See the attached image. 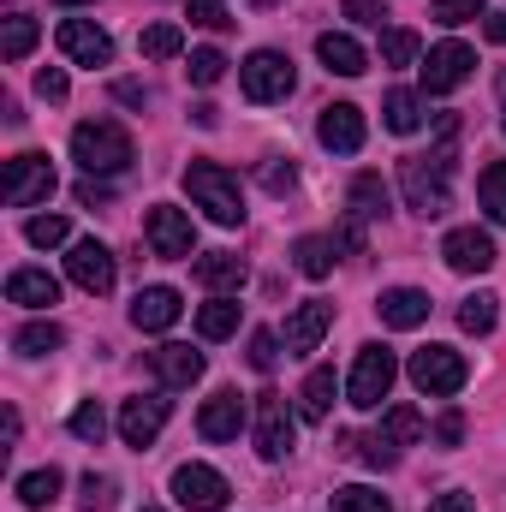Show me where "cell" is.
Returning <instances> with one entry per match:
<instances>
[{
    "label": "cell",
    "mask_w": 506,
    "mask_h": 512,
    "mask_svg": "<svg viewBox=\"0 0 506 512\" xmlns=\"http://www.w3.org/2000/svg\"><path fill=\"white\" fill-rule=\"evenodd\" d=\"M60 483H66V477H60L54 465H48V471H30V477H18V501H24L30 512L54 507V501H60Z\"/></svg>",
    "instance_id": "30"
},
{
    "label": "cell",
    "mask_w": 506,
    "mask_h": 512,
    "mask_svg": "<svg viewBox=\"0 0 506 512\" xmlns=\"http://www.w3.org/2000/svg\"><path fill=\"white\" fill-rule=\"evenodd\" d=\"M197 334H203V340L239 334V298H209V304L197 310Z\"/></svg>",
    "instance_id": "26"
},
{
    "label": "cell",
    "mask_w": 506,
    "mask_h": 512,
    "mask_svg": "<svg viewBox=\"0 0 506 512\" xmlns=\"http://www.w3.org/2000/svg\"><path fill=\"white\" fill-rule=\"evenodd\" d=\"M340 12H346L352 24H381V18H387V0H340Z\"/></svg>",
    "instance_id": "47"
},
{
    "label": "cell",
    "mask_w": 506,
    "mask_h": 512,
    "mask_svg": "<svg viewBox=\"0 0 506 512\" xmlns=\"http://www.w3.org/2000/svg\"><path fill=\"white\" fill-rule=\"evenodd\" d=\"M328 411H334V370H310L304 393H298V417L304 423H328Z\"/></svg>",
    "instance_id": "25"
},
{
    "label": "cell",
    "mask_w": 506,
    "mask_h": 512,
    "mask_svg": "<svg viewBox=\"0 0 506 512\" xmlns=\"http://www.w3.org/2000/svg\"><path fill=\"white\" fill-rule=\"evenodd\" d=\"M54 161L42 155V149H24V155H12L6 161V203L12 209H30V203H48L54 197Z\"/></svg>",
    "instance_id": "5"
},
{
    "label": "cell",
    "mask_w": 506,
    "mask_h": 512,
    "mask_svg": "<svg viewBox=\"0 0 506 512\" xmlns=\"http://www.w3.org/2000/svg\"><path fill=\"white\" fill-rule=\"evenodd\" d=\"M387 447H411V441H423V417L411 411V405H393L387 417H381V429H376Z\"/></svg>",
    "instance_id": "34"
},
{
    "label": "cell",
    "mask_w": 506,
    "mask_h": 512,
    "mask_svg": "<svg viewBox=\"0 0 506 512\" xmlns=\"http://www.w3.org/2000/svg\"><path fill=\"white\" fill-rule=\"evenodd\" d=\"M137 48H143V60H173V54L185 48V30H179V24H149V30L137 36Z\"/></svg>",
    "instance_id": "36"
},
{
    "label": "cell",
    "mask_w": 506,
    "mask_h": 512,
    "mask_svg": "<svg viewBox=\"0 0 506 512\" xmlns=\"http://www.w3.org/2000/svg\"><path fill=\"white\" fill-rule=\"evenodd\" d=\"M381 322L387 328H423L429 322V292H417V286H393V292H381L376 298Z\"/></svg>",
    "instance_id": "21"
},
{
    "label": "cell",
    "mask_w": 506,
    "mask_h": 512,
    "mask_svg": "<svg viewBox=\"0 0 506 512\" xmlns=\"http://www.w3.org/2000/svg\"><path fill=\"white\" fill-rule=\"evenodd\" d=\"M262 185L280 197V191H292V185H298V167H292V161H268V167H262Z\"/></svg>",
    "instance_id": "48"
},
{
    "label": "cell",
    "mask_w": 506,
    "mask_h": 512,
    "mask_svg": "<svg viewBox=\"0 0 506 512\" xmlns=\"http://www.w3.org/2000/svg\"><path fill=\"white\" fill-rule=\"evenodd\" d=\"M72 155H78V167L96 179V173H126L131 161H137V149H131V131L120 120H84V126L72 131Z\"/></svg>",
    "instance_id": "2"
},
{
    "label": "cell",
    "mask_w": 506,
    "mask_h": 512,
    "mask_svg": "<svg viewBox=\"0 0 506 512\" xmlns=\"http://www.w3.org/2000/svg\"><path fill=\"white\" fill-rule=\"evenodd\" d=\"M239 84H245L251 102H286L298 78H292V60H286L280 48H256L251 60L239 66Z\"/></svg>",
    "instance_id": "6"
},
{
    "label": "cell",
    "mask_w": 506,
    "mask_h": 512,
    "mask_svg": "<svg viewBox=\"0 0 506 512\" xmlns=\"http://www.w3.org/2000/svg\"><path fill=\"white\" fill-rule=\"evenodd\" d=\"M292 262L304 280H328L334 274V239H298L292 245Z\"/></svg>",
    "instance_id": "29"
},
{
    "label": "cell",
    "mask_w": 506,
    "mask_h": 512,
    "mask_svg": "<svg viewBox=\"0 0 506 512\" xmlns=\"http://www.w3.org/2000/svg\"><path fill=\"white\" fill-rule=\"evenodd\" d=\"M72 435H78V441H102V435H108V411H102L96 399L78 405V411H72Z\"/></svg>",
    "instance_id": "41"
},
{
    "label": "cell",
    "mask_w": 506,
    "mask_h": 512,
    "mask_svg": "<svg viewBox=\"0 0 506 512\" xmlns=\"http://www.w3.org/2000/svg\"><path fill=\"white\" fill-rule=\"evenodd\" d=\"M417 60V36L411 30H387L381 36V66H411Z\"/></svg>",
    "instance_id": "40"
},
{
    "label": "cell",
    "mask_w": 506,
    "mask_h": 512,
    "mask_svg": "<svg viewBox=\"0 0 506 512\" xmlns=\"http://www.w3.org/2000/svg\"><path fill=\"white\" fill-rule=\"evenodd\" d=\"M477 12H483V0H435V6H429L435 24H471Z\"/></svg>",
    "instance_id": "42"
},
{
    "label": "cell",
    "mask_w": 506,
    "mask_h": 512,
    "mask_svg": "<svg viewBox=\"0 0 506 512\" xmlns=\"http://www.w3.org/2000/svg\"><path fill=\"white\" fill-rule=\"evenodd\" d=\"M411 382L423 393H435V399H447V393H459L471 382V364L453 346H423V352H411Z\"/></svg>",
    "instance_id": "7"
},
{
    "label": "cell",
    "mask_w": 506,
    "mask_h": 512,
    "mask_svg": "<svg viewBox=\"0 0 506 512\" xmlns=\"http://www.w3.org/2000/svg\"><path fill=\"white\" fill-rule=\"evenodd\" d=\"M185 191L197 209H209L215 227H239L245 221V197H239V179L221 167V161H191L185 167Z\"/></svg>",
    "instance_id": "3"
},
{
    "label": "cell",
    "mask_w": 506,
    "mask_h": 512,
    "mask_svg": "<svg viewBox=\"0 0 506 512\" xmlns=\"http://www.w3.org/2000/svg\"><path fill=\"white\" fill-rule=\"evenodd\" d=\"M334 328V304H322V298H304L292 316H286V352L292 358H310L316 346H322V334Z\"/></svg>",
    "instance_id": "15"
},
{
    "label": "cell",
    "mask_w": 506,
    "mask_h": 512,
    "mask_svg": "<svg viewBox=\"0 0 506 512\" xmlns=\"http://www.w3.org/2000/svg\"><path fill=\"white\" fill-rule=\"evenodd\" d=\"M316 60L334 72V78H358V72H370V54L352 42V36H340V30H328V36H316Z\"/></svg>",
    "instance_id": "23"
},
{
    "label": "cell",
    "mask_w": 506,
    "mask_h": 512,
    "mask_svg": "<svg viewBox=\"0 0 506 512\" xmlns=\"http://www.w3.org/2000/svg\"><path fill=\"white\" fill-rule=\"evenodd\" d=\"M334 512H393V501L387 495H376V489H364V483H352V489H334V501H328Z\"/></svg>",
    "instance_id": "38"
},
{
    "label": "cell",
    "mask_w": 506,
    "mask_h": 512,
    "mask_svg": "<svg viewBox=\"0 0 506 512\" xmlns=\"http://www.w3.org/2000/svg\"><path fill=\"white\" fill-rule=\"evenodd\" d=\"M256 6H280V0H256Z\"/></svg>",
    "instance_id": "56"
},
{
    "label": "cell",
    "mask_w": 506,
    "mask_h": 512,
    "mask_svg": "<svg viewBox=\"0 0 506 512\" xmlns=\"http://www.w3.org/2000/svg\"><path fill=\"white\" fill-rule=\"evenodd\" d=\"M149 370H155L167 387H191L197 376H203V352H191V346H173V340H167V346H155V352H149Z\"/></svg>",
    "instance_id": "22"
},
{
    "label": "cell",
    "mask_w": 506,
    "mask_h": 512,
    "mask_svg": "<svg viewBox=\"0 0 506 512\" xmlns=\"http://www.w3.org/2000/svg\"><path fill=\"white\" fill-rule=\"evenodd\" d=\"M78 203H84V209H102V203H114V191H108L102 179H78Z\"/></svg>",
    "instance_id": "49"
},
{
    "label": "cell",
    "mask_w": 506,
    "mask_h": 512,
    "mask_svg": "<svg viewBox=\"0 0 506 512\" xmlns=\"http://www.w3.org/2000/svg\"><path fill=\"white\" fill-rule=\"evenodd\" d=\"M54 42H60L66 60H78V66H90V72L114 60V36H108L102 24H90V18H66V24L54 30Z\"/></svg>",
    "instance_id": "11"
},
{
    "label": "cell",
    "mask_w": 506,
    "mask_h": 512,
    "mask_svg": "<svg viewBox=\"0 0 506 512\" xmlns=\"http://www.w3.org/2000/svg\"><path fill=\"white\" fill-rule=\"evenodd\" d=\"M381 120H387V131L411 137V131L423 126V102H417L411 90H387V102H381Z\"/></svg>",
    "instance_id": "27"
},
{
    "label": "cell",
    "mask_w": 506,
    "mask_h": 512,
    "mask_svg": "<svg viewBox=\"0 0 506 512\" xmlns=\"http://www.w3.org/2000/svg\"><path fill=\"white\" fill-rule=\"evenodd\" d=\"M441 256H447V268H453V274H489L501 251H495V239H489V233H477V227H459V233H447Z\"/></svg>",
    "instance_id": "17"
},
{
    "label": "cell",
    "mask_w": 506,
    "mask_h": 512,
    "mask_svg": "<svg viewBox=\"0 0 506 512\" xmlns=\"http://www.w3.org/2000/svg\"><path fill=\"white\" fill-rule=\"evenodd\" d=\"M66 90H72V84H66L60 66H42V72H36V96H42V102H66Z\"/></svg>",
    "instance_id": "45"
},
{
    "label": "cell",
    "mask_w": 506,
    "mask_h": 512,
    "mask_svg": "<svg viewBox=\"0 0 506 512\" xmlns=\"http://www.w3.org/2000/svg\"><path fill=\"white\" fill-rule=\"evenodd\" d=\"M24 239H30L36 251H54V245L72 239V221H66V215H36V221L24 227Z\"/></svg>",
    "instance_id": "37"
},
{
    "label": "cell",
    "mask_w": 506,
    "mask_h": 512,
    "mask_svg": "<svg viewBox=\"0 0 506 512\" xmlns=\"http://www.w3.org/2000/svg\"><path fill=\"white\" fill-rule=\"evenodd\" d=\"M471 66H477V54H471L465 42H441V48H429V60H423V90H429V96H447V90H459V84L471 78Z\"/></svg>",
    "instance_id": "13"
},
{
    "label": "cell",
    "mask_w": 506,
    "mask_h": 512,
    "mask_svg": "<svg viewBox=\"0 0 506 512\" xmlns=\"http://www.w3.org/2000/svg\"><path fill=\"white\" fill-rule=\"evenodd\" d=\"M36 36H42V24H36L30 12H12V18H6V36H0V54H6V60H24V54L36 48Z\"/></svg>",
    "instance_id": "35"
},
{
    "label": "cell",
    "mask_w": 506,
    "mask_h": 512,
    "mask_svg": "<svg viewBox=\"0 0 506 512\" xmlns=\"http://www.w3.org/2000/svg\"><path fill=\"white\" fill-rule=\"evenodd\" d=\"M399 376V364H393V352L387 346H358V364H352V382H346V399L358 405V411H376L381 399H387V387Z\"/></svg>",
    "instance_id": "4"
},
{
    "label": "cell",
    "mask_w": 506,
    "mask_h": 512,
    "mask_svg": "<svg viewBox=\"0 0 506 512\" xmlns=\"http://www.w3.org/2000/svg\"><path fill=\"white\" fill-rule=\"evenodd\" d=\"M179 310H185V304H179L173 286H143V292L131 298V322H137L143 334H167V328L179 322Z\"/></svg>",
    "instance_id": "18"
},
{
    "label": "cell",
    "mask_w": 506,
    "mask_h": 512,
    "mask_svg": "<svg viewBox=\"0 0 506 512\" xmlns=\"http://www.w3.org/2000/svg\"><path fill=\"white\" fill-rule=\"evenodd\" d=\"M54 6H84V0H54Z\"/></svg>",
    "instance_id": "55"
},
{
    "label": "cell",
    "mask_w": 506,
    "mask_h": 512,
    "mask_svg": "<svg viewBox=\"0 0 506 512\" xmlns=\"http://www.w3.org/2000/svg\"><path fill=\"white\" fill-rule=\"evenodd\" d=\"M251 364L256 370H274V364H280V340H274L268 328H256L251 334Z\"/></svg>",
    "instance_id": "44"
},
{
    "label": "cell",
    "mask_w": 506,
    "mask_h": 512,
    "mask_svg": "<svg viewBox=\"0 0 506 512\" xmlns=\"http://www.w3.org/2000/svg\"><path fill=\"white\" fill-rule=\"evenodd\" d=\"M501 131H506V120H501Z\"/></svg>",
    "instance_id": "58"
},
{
    "label": "cell",
    "mask_w": 506,
    "mask_h": 512,
    "mask_svg": "<svg viewBox=\"0 0 506 512\" xmlns=\"http://www.w3.org/2000/svg\"><path fill=\"white\" fill-rule=\"evenodd\" d=\"M352 215H358V221H381V215H387V185H381V173H358V179H352Z\"/></svg>",
    "instance_id": "31"
},
{
    "label": "cell",
    "mask_w": 506,
    "mask_h": 512,
    "mask_svg": "<svg viewBox=\"0 0 506 512\" xmlns=\"http://www.w3.org/2000/svg\"><path fill=\"white\" fill-rule=\"evenodd\" d=\"M197 280L209 292H239L245 286V262L233 251H209V256H197Z\"/></svg>",
    "instance_id": "24"
},
{
    "label": "cell",
    "mask_w": 506,
    "mask_h": 512,
    "mask_svg": "<svg viewBox=\"0 0 506 512\" xmlns=\"http://www.w3.org/2000/svg\"><path fill=\"white\" fill-rule=\"evenodd\" d=\"M239 429H245V399L239 393L203 399V411H197V435L203 441H239Z\"/></svg>",
    "instance_id": "19"
},
{
    "label": "cell",
    "mask_w": 506,
    "mask_h": 512,
    "mask_svg": "<svg viewBox=\"0 0 506 512\" xmlns=\"http://www.w3.org/2000/svg\"><path fill=\"white\" fill-rule=\"evenodd\" d=\"M191 120H197V126H203V131H209V126H221V114H215L209 102H203V108H191Z\"/></svg>",
    "instance_id": "54"
},
{
    "label": "cell",
    "mask_w": 506,
    "mask_h": 512,
    "mask_svg": "<svg viewBox=\"0 0 506 512\" xmlns=\"http://www.w3.org/2000/svg\"><path fill=\"white\" fill-rule=\"evenodd\" d=\"M167 411H173V399H161V393H137V399H120V441L126 447H155V435H161V423H167Z\"/></svg>",
    "instance_id": "10"
},
{
    "label": "cell",
    "mask_w": 506,
    "mask_h": 512,
    "mask_svg": "<svg viewBox=\"0 0 506 512\" xmlns=\"http://www.w3.org/2000/svg\"><path fill=\"white\" fill-rule=\"evenodd\" d=\"M459 435H465V417H459V411H447V417L435 423V441H441V447H459Z\"/></svg>",
    "instance_id": "51"
},
{
    "label": "cell",
    "mask_w": 506,
    "mask_h": 512,
    "mask_svg": "<svg viewBox=\"0 0 506 512\" xmlns=\"http://www.w3.org/2000/svg\"><path fill=\"white\" fill-rule=\"evenodd\" d=\"M66 274H72L90 298H102V292H114V251H108L102 239H78L72 256H66Z\"/></svg>",
    "instance_id": "14"
},
{
    "label": "cell",
    "mask_w": 506,
    "mask_h": 512,
    "mask_svg": "<svg viewBox=\"0 0 506 512\" xmlns=\"http://www.w3.org/2000/svg\"><path fill=\"white\" fill-rule=\"evenodd\" d=\"M429 512H477V501H471L465 489H447V495H435V501H429Z\"/></svg>",
    "instance_id": "50"
},
{
    "label": "cell",
    "mask_w": 506,
    "mask_h": 512,
    "mask_svg": "<svg viewBox=\"0 0 506 512\" xmlns=\"http://www.w3.org/2000/svg\"><path fill=\"white\" fill-rule=\"evenodd\" d=\"M24 358H48V352H60L66 346V328L60 322H30V328H18V340H12Z\"/></svg>",
    "instance_id": "33"
},
{
    "label": "cell",
    "mask_w": 506,
    "mask_h": 512,
    "mask_svg": "<svg viewBox=\"0 0 506 512\" xmlns=\"http://www.w3.org/2000/svg\"><path fill=\"white\" fill-rule=\"evenodd\" d=\"M477 203L489 209V221L506 227V161H489V167L477 173Z\"/></svg>",
    "instance_id": "32"
},
{
    "label": "cell",
    "mask_w": 506,
    "mask_h": 512,
    "mask_svg": "<svg viewBox=\"0 0 506 512\" xmlns=\"http://www.w3.org/2000/svg\"><path fill=\"white\" fill-rule=\"evenodd\" d=\"M483 30H489V42H506V12H489V24H483Z\"/></svg>",
    "instance_id": "53"
},
{
    "label": "cell",
    "mask_w": 506,
    "mask_h": 512,
    "mask_svg": "<svg viewBox=\"0 0 506 512\" xmlns=\"http://www.w3.org/2000/svg\"><path fill=\"white\" fill-rule=\"evenodd\" d=\"M447 173H453V149H435V155H405L399 161V185H405V203L417 215H447L453 191H447Z\"/></svg>",
    "instance_id": "1"
},
{
    "label": "cell",
    "mask_w": 506,
    "mask_h": 512,
    "mask_svg": "<svg viewBox=\"0 0 506 512\" xmlns=\"http://www.w3.org/2000/svg\"><path fill=\"white\" fill-rule=\"evenodd\" d=\"M316 137H322V149H334V155H358V149H364V114H358L352 102H328L322 120H316Z\"/></svg>",
    "instance_id": "16"
},
{
    "label": "cell",
    "mask_w": 506,
    "mask_h": 512,
    "mask_svg": "<svg viewBox=\"0 0 506 512\" xmlns=\"http://www.w3.org/2000/svg\"><path fill=\"white\" fill-rule=\"evenodd\" d=\"M495 322H501V298L495 292H471L459 304V328L465 334H495Z\"/></svg>",
    "instance_id": "28"
},
{
    "label": "cell",
    "mask_w": 506,
    "mask_h": 512,
    "mask_svg": "<svg viewBox=\"0 0 506 512\" xmlns=\"http://www.w3.org/2000/svg\"><path fill=\"white\" fill-rule=\"evenodd\" d=\"M185 72H191V84H203V90H209V84H221V72H227V54H221V48H197Z\"/></svg>",
    "instance_id": "39"
},
{
    "label": "cell",
    "mask_w": 506,
    "mask_h": 512,
    "mask_svg": "<svg viewBox=\"0 0 506 512\" xmlns=\"http://www.w3.org/2000/svg\"><path fill=\"white\" fill-rule=\"evenodd\" d=\"M173 501L185 512H221L233 501V489H227V477L209 471V465H179V471H173Z\"/></svg>",
    "instance_id": "8"
},
{
    "label": "cell",
    "mask_w": 506,
    "mask_h": 512,
    "mask_svg": "<svg viewBox=\"0 0 506 512\" xmlns=\"http://www.w3.org/2000/svg\"><path fill=\"white\" fill-rule=\"evenodd\" d=\"M143 233H149V251L161 256V262H179V256H191V245H197L191 215H185V209H173V203H155V209H149V221H143Z\"/></svg>",
    "instance_id": "9"
},
{
    "label": "cell",
    "mask_w": 506,
    "mask_h": 512,
    "mask_svg": "<svg viewBox=\"0 0 506 512\" xmlns=\"http://www.w3.org/2000/svg\"><path fill=\"white\" fill-rule=\"evenodd\" d=\"M114 507V477H84V512H108Z\"/></svg>",
    "instance_id": "43"
},
{
    "label": "cell",
    "mask_w": 506,
    "mask_h": 512,
    "mask_svg": "<svg viewBox=\"0 0 506 512\" xmlns=\"http://www.w3.org/2000/svg\"><path fill=\"white\" fill-rule=\"evenodd\" d=\"M137 512H161V507H137Z\"/></svg>",
    "instance_id": "57"
},
{
    "label": "cell",
    "mask_w": 506,
    "mask_h": 512,
    "mask_svg": "<svg viewBox=\"0 0 506 512\" xmlns=\"http://www.w3.org/2000/svg\"><path fill=\"white\" fill-rule=\"evenodd\" d=\"M256 453L262 459H286L292 453V411H286V393H256Z\"/></svg>",
    "instance_id": "12"
},
{
    "label": "cell",
    "mask_w": 506,
    "mask_h": 512,
    "mask_svg": "<svg viewBox=\"0 0 506 512\" xmlns=\"http://www.w3.org/2000/svg\"><path fill=\"white\" fill-rule=\"evenodd\" d=\"M6 298L30 304V310H48V304H60V280L48 268H12L6 274Z\"/></svg>",
    "instance_id": "20"
},
{
    "label": "cell",
    "mask_w": 506,
    "mask_h": 512,
    "mask_svg": "<svg viewBox=\"0 0 506 512\" xmlns=\"http://www.w3.org/2000/svg\"><path fill=\"white\" fill-rule=\"evenodd\" d=\"M114 96H120V102H131V108H143V84H114Z\"/></svg>",
    "instance_id": "52"
},
{
    "label": "cell",
    "mask_w": 506,
    "mask_h": 512,
    "mask_svg": "<svg viewBox=\"0 0 506 512\" xmlns=\"http://www.w3.org/2000/svg\"><path fill=\"white\" fill-rule=\"evenodd\" d=\"M191 24H209V30H227V0H191Z\"/></svg>",
    "instance_id": "46"
}]
</instances>
